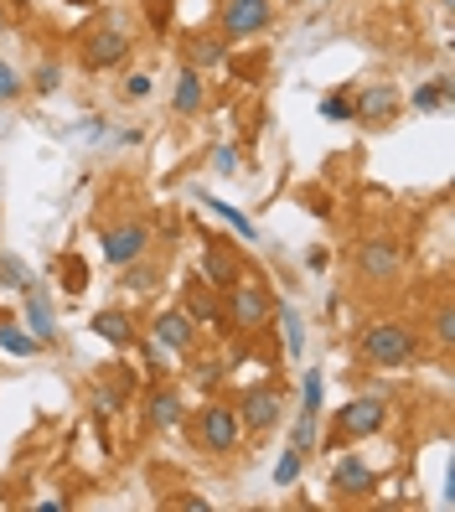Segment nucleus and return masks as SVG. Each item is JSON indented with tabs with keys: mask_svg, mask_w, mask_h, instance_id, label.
Masks as SVG:
<instances>
[{
	"mask_svg": "<svg viewBox=\"0 0 455 512\" xmlns=\"http://www.w3.org/2000/svg\"><path fill=\"white\" fill-rule=\"evenodd\" d=\"M357 352H362V363H373V368H409L419 357V337L404 321H368L357 337Z\"/></svg>",
	"mask_w": 455,
	"mask_h": 512,
	"instance_id": "f257e3e1",
	"label": "nucleus"
},
{
	"mask_svg": "<svg viewBox=\"0 0 455 512\" xmlns=\"http://www.w3.org/2000/svg\"><path fill=\"white\" fill-rule=\"evenodd\" d=\"M192 435L207 456H233L238 445H244V425H238V409L233 404H218L207 399L197 414H192Z\"/></svg>",
	"mask_w": 455,
	"mask_h": 512,
	"instance_id": "f03ea898",
	"label": "nucleus"
},
{
	"mask_svg": "<svg viewBox=\"0 0 455 512\" xmlns=\"http://www.w3.org/2000/svg\"><path fill=\"white\" fill-rule=\"evenodd\" d=\"M269 316H275V300H269L264 285H249V280H238L228 290V306H223V321L228 331H244V337H254V331L269 326Z\"/></svg>",
	"mask_w": 455,
	"mask_h": 512,
	"instance_id": "7ed1b4c3",
	"label": "nucleus"
},
{
	"mask_svg": "<svg viewBox=\"0 0 455 512\" xmlns=\"http://www.w3.org/2000/svg\"><path fill=\"white\" fill-rule=\"evenodd\" d=\"M269 21H275V6H269V0H223V16H218L228 42H249V37L269 32Z\"/></svg>",
	"mask_w": 455,
	"mask_h": 512,
	"instance_id": "20e7f679",
	"label": "nucleus"
},
{
	"mask_svg": "<svg viewBox=\"0 0 455 512\" xmlns=\"http://www.w3.org/2000/svg\"><path fill=\"white\" fill-rule=\"evenodd\" d=\"M399 269H404V249L393 244V238H362V244H357V275L368 285L399 280Z\"/></svg>",
	"mask_w": 455,
	"mask_h": 512,
	"instance_id": "39448f33",
	"label": "nucleus"
},
{
	"mask_svg": "<svg viewBox=\"0 0 455 512\" xmlns=\"http://www.w3.org/2000/svg\"><path fill=\"white\" fill-rule=\"evenodd\" d=\"M383 419H388V404L383 399H352L337 409V430H331V445L337 440H368L383 430Z\"/></svg>",
	"mask_w": 455,
	"mask_h": 512,
	"instance_id": "423d86ee",
	"label": "nucleus"
},
{
	"mask_svg": "<svg viewBox=\"0 0 455 512\" xmlns=\"http://www.w3.org/2000/svg\"><path fill=\"white\" fill-rule=\"evenodd\" d=\"M197 280H202V285H212L218 295H228V290H233L238 280H244V259H238V254L228 249V238H207Z\"/></svg>",
	"mask_w": 455,
	"mask_h": 512,
	"instance_id": "0eeeda50",
	"label": "nucleus"
},
{
	"mask_svg": "<svg viewBox=\"0 0 455 512\" xmlns=\"http://www.w3.org/2000/svg\"><path fill=\"white\" fill-rule=\"evenodd\" d=\"M280 414H285L280 388H249V394L238 399V425H244V435H269L280 425Z\"/></svg>",
	"mask_w": 455,
	"mask_h": 512,
	"instance_id": "6e6552de",
	"label": "nucleus"
},
{
	"mask_svg": "<svg viewBox=\"0 0 455 512\" xmlns=\"http://www.w3.org/2000/svg\"><path fill=\"white\" fill-rule=\"evenodd\" d=\"M130 47H135V37L119 21H109V26H99V32H88L83 68H114V63H125V57H130Z\"/></svg>",
	"mask_w": 455,
	"mask_h": 512,
	"instance_id": "1a4fd4ad",
	"label": "nucleus"
},
{
	"mask_svg": "<svg viewBox=\"0 0 455 512\" xmlns=\"http://www.w3.org/2000/svg\"><path fill=\"white\" fill-rule=\"evenodd\" d=\"M150 337H156V347H161V352L187 357V352L197 347V321H192L187 311H181V306L156 311V321H150Z\"/></svg>",
	"mask_w": 455,
	"mask_h": 512,
	"instance_id": "9d476101",
	"label": "nucleus"
},
{
	"mask_svg": "<svg viewBox=\"0 0 455 512\" xmlns=\"http://www.w3.org/2000/svg\"><path fill=\"white\" fill-rule=\"evenodd\" d=\"M331 492L337 497H373L378 492V471L362 456H342L337 466H331Z\"/></svg>",
	"mask_w": 455,
	"mask_h": 512,
	"instance_id": "9b49d317",
	"label": "nucleus"
},
{
	"mask_svg": "<svg viewBox=\"0 0 455 512\" xmlns=\"http://www.w3.org/2000/svg\"><path fill=\"white\" fill-rule=\"evenodd\" d=\"M145 244H150V228H145V223H114V228H104V259H109V264L140 259Z\"/></svg>",
	"mask_w": 455,
	"mask_h": 512,
	"instance_id": "f8f14e48",
	"label": "nucleus"
},
{
	"mask_svg": "<svg viewBox=\"0 0 455 512\" xmlns=\"http://www.w3.org/2000/svg\"><path fill=\"white\" fill-rule=\"evenodd\" d=\"M181 311H187V316L197 321V331H202V326H218V331H228L223 306H218V290L202 285V280H192V285H187V306H181Z\"/></svg>",
	"mask_w": 455,
	"mask_h": 512,
	"instance_id": "ddd939ff",
	"label": "nucleus"
},
{
	"mask_svg": "<svg viewBox=\"0 0 455 512\" xmlns=\"http://www.w3.org/2000/svg\"><path fill=\"white\" fill-rule=\"evenodd\" d=\"M181 419H187V409H181V394L161 383L156 394L145 399V425H150V430H176Z\"/></svg>",
	"mask_w": 455,
	"mask_h": 512,
	"instance_id": "4468645a",
	"label": "nucleus"
},
{
	"mask_svg": "<svg viewBox=\"0 0 455 512\" xmlns=\"http://www.w3.org/2000/svg\"><path fill=\"white\" fill-rule=\"evenodd\" d=\"M393 109H399V94H393L388 83H378V88H368V94L352 104V119H362V125H388Z\"/></svg>",
	"mask_w": 455,
	"mask_h": 512,
	"instance_id": "2eb2a0df",
	"label": "nucleus"
},
{
	"mask_svg": "<svg viewBox=\"0 0 455 512\" xmlns=\"http://www.w3.org/2000/svg\"><path fill=\"white\" fill-rule=\"evenodd\" d=\"M171 109H176L181 119H192V114L202 109V73H197V68H181V73H176V88H171Z\"/></svg>",
	"mask_w": 455,
	"mask_h": 512,
	"instance_id": "dca6fc26",
	"label": "nucleus"
},
{
	"mask_svg": "<svg viewBox=\"0 0 455 512\" xmlns=\"http://www.w3.org/2000/svg\"><path fill=\"white\" fill-rule=\"evenodd\" d=\"M181 52H187V68H218L228 57V37H187L181 42Z\"/></svg>",
	"mask_w": 455,
	"mask_h": 512,
	"instance_id": "f3484780",
	"label": "nucleus"
},
{
	"mask_svg": "<svg viewBox=\"0 0 455 512\" xmlns=\"http://www.w3.org/2000/svg\"><path fill=\"white\" fill-rule=\"evenodd\" d=\"M280 326V342H285V357H300L306 352V321H300L295 306H275V316H269Z\"/></svg>",
	"mask_w": 455,
	"mask_h": 512,
	"instance_id": "a211bd4d",
	"label": "nucleus"
},
{
	"mask_svg": "<svg viewBox=\"0 0 455 512\" xmlns=\"http://www.w3.org/2000/svg\"><path fill=\"white\" fill-rule=\"evenodd\" d=\"M88 326H94L109 347H135V326H130V316H125V311H99Z\"/></svg>",
	"mask_w": 455,
	"mask_h": 512,
	"instance_id": "6ab92c4d",
	"label": "nucleus"
},
{
	"mask_svg": "<svg viewBox=\"0 0 455 512\" xmlns=\"http://www.w3.org/2000/svg\"><path fill=\"white\" fill-rule=\"evenodd\" d=\"M26 326H32V337L37 342H52L57 337V326H52V306H47V295L32 285L26 290Z\"/></svg>",
	"mask_w": 455,
	"mask_h": 512,
	"instance_id": "aec40b11",
	"label": "nucleus"
},
{
	"mask_svg": "<svg viewBox=\"0 0 455 512\" xmlns=\"http://www.w3.org/2000/svg\"><path fill=\"white\" fill-rule=\"evenodd\" d=\"M125 394H130V383H99V388H94V409H99V419H109V414L125 409Z\"/></svg>",
	"mask_w": 455,
	"mask_h": 512,
	"instance_id": "412c9836",
	"label": "nucleus"
},
{
	"mask_svg": "<svg viewBox=\"0 0 455 512\" xmlns=\"http://www.w3.org/2000/svg\"><path fill=\"white\" fill-rule=\"evenodd\" d=\"M119 269H125V285H130V290H156V280H161V269L145 264V254L130 259V264H119Z\"/></svg>",
	"mask_w": 455,
	"mask_h": 512,
	"instance_id": "4be33fe9",
	"label": "nucleus"
},
{
	"mask_svg": "<svg viewBox=\"0 0 455 512\" xmlns=\"http://www.w3.org/2000/svg\"><path fill=\"white\" fill-rule=\"evenodd\" d=\"M300 471H306V450H285V456L275 461V487H290V481H300Z\"/></svg>",
	"mask_w": 455,
	"mask_h": 512,
	"instance_id": "5701e85b",
	"label": "nucleus"
},
{
	"mask_svg": "<svg viewBox=\"0 0 455 512\" xmlns=\"http://www.w3.org/2000/svg\"><path fill=\"white\" fill-rule=\"evenodd\" d=\"M42 342L37 337H26V331H16V326H0V352H11V357H32Z\"/></svg>",
	"mask_w": 455,
	"mask_h": 512,
	"instance_id": "b1692460",
	"label": "nucleus"
},
{
	"mask_svg": "<svg viewBox=\"0 0 455 512\" xmlns=\"http://www.w3.org/2000/svg\"><path fill=\"white\" fill-rule=\"evenodd\" d=\"M197 197H202V192H197ZM202 202H207V207H212V213H218V218H228V223H233L238 233H244V238H254V244H259V228H254V223H249L244 213H233L228 202H212V197H202Z\"/></svg>",
	"mask_w": 455,
	"mask_h": 512,
	"instance_id": "393cba45",
	"label": "nucleus"
},
{
	"mask_svg": "<svg viewBox=\"0 0 455 512\" xmlns=\"http://www.w3.org/2000/svg\"><path fill=\"white\" fill-rule=\"evenodd\" d=\"M440 104H450V78H435L430 88L414 94V109H440Z\"/></svg>",
	"mask_w": 455,
	"mask_h": 512,
	"instance_id": "a878e982",
	"label": "nucleus"
},
{
	"mask_svg": "<svg viewBox=\"0 0 455 512\" xmlns=\"http://www.w3.org/2000/svg\"><path fill=\"white\" fill-rule=\"evenodd\" d=\"M0 280H11V290H32V275L16 254H0Z\"/></svg>",
	"mask_w": 455,
	"mask_h": 512,
	"instance_id": "bb28decb",
	"label": "nucleus"
},
{
	"mask_svg": "<svg viewBox=\"0 0 455 512\" xmlns=\"http://www.w3.org/2000/svg\"><path fill=\"white\" fill-rule=\"evenodd\" d=\"M300 414H321V373H306L300 383Z\"/></svg>",
	"mask_w": 455,
	"mask_h": 512,
	"instance_id": "cd10ccee",
	"label": "nucleus"
},
{
	"mask_svg": "<svg viewBox=\"0 0 455 512\" xmlns=\"http://www.w3.org/2000/svg\"><path fill=\"white\" fill-rule=\"evenodd\" d=\"M321 119H331V125H347V119H352V99L326 94V99H321Z\"/></svg>",
	"mask_w": 455,
	"mask_h": 512,
	"instance_id": "c85d7f7f",
	"label": "nucleus"
},
{
	"mask_svg": "<svg viewBox=\"0 0 455 512\" xmlns=\"http://www.w3.org/2000/svg\"><path fill=\"white\" fill-rule=\"evenodd\" d=\"M57 83H63V68H57V63H42V68L32 73V88H37V94H57Z\"/></svg>",
	"mask_w": 455,
	"mask_h": 512,
	"instance_id": "c756f323",
	"label": "nucleus"
},
{
	"mask_svg": "<svg viewBox=\"0 0 455 512\" xmlns=\"http://www.w3.org/2000/svg\"><path fill=\"white\" fill-rule=\"evenodd\" d=\"M21 88H26V83H21V73L6 63V57H0V104H6V99H16Z\"/></svg>",
	"mask_w": 455,
	"mask_h": 512,
	"instance_id": "7c9ffc66",
	"label": "nucleus"
},
{
	"mask_svg": "<svg viewBox=\"0 0 455 512\" xmlns=\"http://www.w3.org/2000/svg\"><path fill=\"white\" fill-rule=\"evenodd\" d=\"M295 450H311L316 445V414H300V425H295Z\"/></svg>",
	"mask_w": 455,
	"mask_h": 512,
	"instance_id": "2f4dec72",
	"label": "nucleus"
},
{
	"mask_svg": "<svg viewBox=\"0 0 455 512\" xmlns=\"http://www.w3.org/2000/svg\"><path fill=\"white\" fill-rule=\"evenodd\" d=\"M435 342H445V347L455 342V311H450V306L435 311Z\"/></svg>",
	"mask_w": 455,
	"mask_h": 512,
	"instance_id": "473e14b6",
	"label": "nucleus"
},
{
	"mask_svg": "<svg viewBox=\"0 0 455 512\" xmlns=\"http://www.w3.org/2000/svg\"><path fill=\"white\" fill-rule=\"evenodd\" d=\"M212 166H218L223 176H233L238 171V150L233 145H218V150H212Z\"/></svg>",
	"mask_w": 455,
	"mask_h": 512,
	"instance_id": "72a5a7b5",
	"label": "nucleus"
},
{
	"mask_svg": "<svg viewBox=\"0 0 455 512\" xmlns=\"http://www.w3.org/2000/svg\"><path fill=\"white\" fill-rule=\"evenodd\" d=\"M119 94H125V99H145V94H150V73H130Z\"/></svg>",
	"mask_w": 455,
	"mask_h": 512,
	"instance_id": "f704fd0d",
	"label": "nucleus"
},
{
	"mask_svg": "<svg viewBox=\"0 0 455 512\" xmlns=\"http://www.w3.org/2000/svg\"><path fill=\"white\" fill-rule=\"evenodd\" d=\"M63 269H68V290H83V285H88V275H83V264H78L73 254L63 259Z\"/></svg>",
	"mask_w": 455,
	"mask_h": 512,
	"instance_id": "c9c22d12",
	"label": "nucleus"
},
{
	"mask_svg": "<svg viewBox=\"0 0 455 512\" xmlns=\"http://www.w3.org/2000/svg\"><path fill=\"white\" fill-rule=\"evenodd\" d=\"M218 378H223V363H202L197 368V383H218Z\"/></svg>",
	"mask_w": 455,
	"mask_h": 512,
	"instance_id": "e433bc0d",
	"label": "nucleus"
},
{
	"mask_svg": "<svg viewBox=\"0 0 455 512\" xmlns=\"http://www.w3.org/2000/svg\"><path fill=\"white\" fill-rule=\"evenodd\" d=\"M440 6H455V0H440Z\"/></svg>",
	"mask_w": 455,
	"mask_h": 512,
	"instance_id": "4c0bfd02",
	"label": "nucleus"
}]
</instances>
